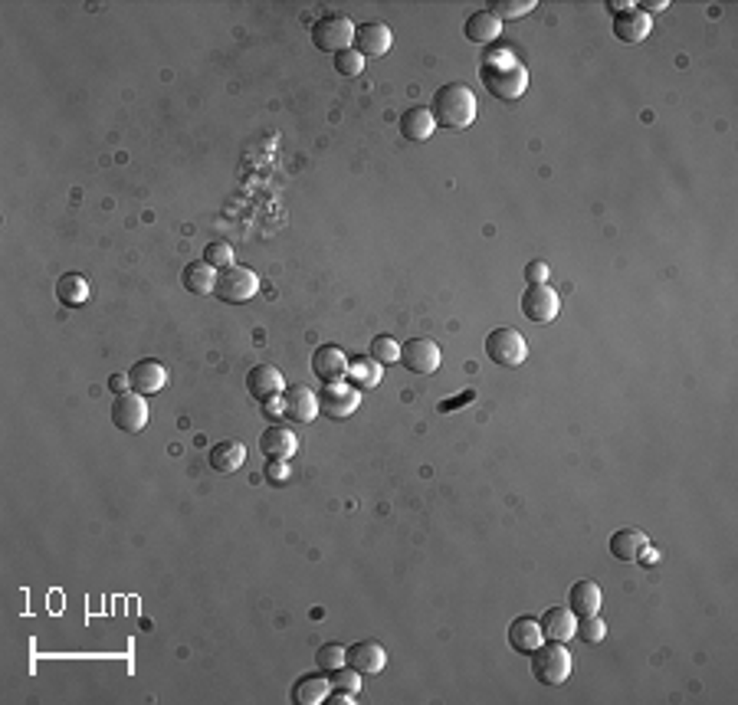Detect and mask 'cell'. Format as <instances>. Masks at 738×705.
Instances as JSON below:
<instances>
[{
  "label": "cell",
  "mask_w": 738,
  "mask_h": 705,
  "mask_svg": "<svg viewBox=\"0 0 738 705\" xmlns=\"http://www.w3.org/2000/svg\"><path fill=\"white\" fill-rule=\"evenodd\" d=\"M260 292V276H256L250 266H227V270H217V286H213V295L227 305H240L250 302L253 295Z\"/></svg>",
  "instance_id": "277c9868"
},
{
  "label": "cell",
  "mask_w": 738,
  "mask_h": 705,
  "mask_svg": "<svg viewBox=\"0 0 738 705\" xmlns=\"http://www.w3.org/2000/svg\"><path fill=\"white\" fill-rule=\"evenodd\" d=\"M348 354L338 348V344H319L315 354H312V374L319 377L322 384H338L348 377Z\"/></svg>",
  "instance_id": "30bf717a"
},
{
  "label": "cell",
  "mask_w": 738,
  "mask_h": 705,
  "mask_svg": "<svg viewBox=\"0 0 738 705\" xmlns=\"http://www.w3.org/2000/svg\"><path fill=\"white\" fill-rule=\"evenodd\" d=\"M401 364L410 374H434L440 368V344L434 338H407L401 344Z\"/></svg>",
  "instance_id": "ba28073f"
},
{
  "label": "cell",
  "mask_w": 738,
  "mask_h": 705,
  "mask_svg": "<svg viewBox=\"0 0 738 705\" xmlns=\"http://www.w3.org/2000/svg\"><path fill=\"white\" fill-rule=\"evenodd\" d=\"M430 115L434 122L443 125V128L459 131V128H469L479 115V106H476V92L463 82H450L443 89L434 92V102H430Z\"/></svg>",
  "instance_id": "7a4b0ae2"
},
{
  "label": "cell",
  "mask_w": 738,
  "mask_h": 705,
  "mask_svg": "<svg viewBox=\"0 0 738 705\" xmlns=\"http://www.w3.org/2000/svg\"><path fill=\"white\" fill-rule=\"evenodd\" d=\"M463 33H466L469 43H492V40H499L502 24L489 14V10H476V14L466 16Z\"/></svg>",
  "instance_id": "83f0119b"
},
{
  "label": "cell",
  "mask_w": 738,
  "mask_h": 705,
  "mask_svg": "<svg viewBox=\"0 0 738 705\" xmlns=\"http://www.w3.org/2000/svg\"><path fill=\"white\" fill-rule=\"evenodd\" d=\"M387 663V653L381 643H374V639H361V643H352L348 647V666L352 669H358L361 676H374V672H381Z\"/></svg>",
  "instance_id": "d6986e66"
},
{
  "label": "cell",
  "mask_w": 738,
  "mask_h": 705,
  "mask_svg": "<svg viewBox=\"0 0 738 705\" xmlns=\"http://www.w3.org/2000/svg\"><path fill=\"white\" fill-rule=\"evenodd\" d=\"M358 401H361V393L354 391L352 384H344V381H338V384H325L319 393V414L322 417H332V420H344L358 410Z\"/></svg>",
  "instance_id": "9c48e42d"
},
{
  "label": "cell",
  "mask_w": 738,
  "mask_h": 705,
  "mask_svg": "<svg viewBox=\"0 0 738 705\" xmlns=\"http://www.w3.org/2000/svg\"><path fill=\"white\" fill-rule=\"evenodd\" d=\"M295 450H299V436H295L289 426L272 424L260 434V453L266 459H282V463H289V459L295 456Z\"/></svg>",
  "instance_id": "4fadbf2b"
},
{
  "label": "cell",
  "mask_w": 738,
  "mask_h": 705,
  "mask_svg": "<svg viewBox=\"0 0 738 705\" xmlns=\"http://www.w3.org/2000/svg\"><path fill=\"white\" fill-rule=\"evenodd\" d=\"M528 659H532V676L541 686H561L571 676V653L555 639H548V643L541 639L538 647L528 653Z\"/></svg>",
  "instance_id": "3957f363"
},
{
  "label": "cell",
  "mask_w": 738,
  "mask_h": 705,
  "mask_svg": "<svg viewBox=\"0 0 738 705\" xmlns=\"http://www.w3.org/2000/svg\"><path fill=\"white\" fill-rule=\"evenodd\" d=\"M368 354L377 361V364H394V361H401V344L394 342L391 335H377V338H371Z\"/></svg>",
  "instance_id": "1f68e13d"
},
{
  "label": "cell",
  "mask_w": 738,
  "mask_h": 705,
  "mask_svg": "<svg viewBox=\"0 0 738 705\" xmlns=\"http://www.w3.org/2000/svg\"><path fill=\"white\" fill-rule=\"evenodd\" d=\"M558 309H561V299H558V292L551 286H528V289H525L522 315L528 322H538V325H545V322L555 319Z\"/></svg>",
  "instance_id": "7c38bea8"
},
{
  "label": "cell",
  "mask_w": 738,
  "mask_h": 705,
  "mask_svg": "<svg viewBox=\"0 0 738 705\" xmlns=\"http://www.w3.org/2000/svg\"><path fill=\"white\" fill-rule=\"evenodd\" d=\"M568 610L574 617H594L600 610V588L594 581H578L568 590Z\"/></svg>",
  "instance_id": "d4e9b609"
},
{
  "label": "cell",
  "mask_w": 738,
  "mask_h": 705,
  "mask_svg": "<svg viewBox=\"0 0 738 705\" xmlns=\"http://www.w3.org/2000/svg\"><path fill=\"white\" fill-rule=\"evenodd\" d=\"M108 387H112L115 393H125V391H131V384H128V374H115L112 381H108Z\"/></svg>",
  "instance_id": "7bdbcfd3"
},
{
  "label": "cell",
  "mask_w": 738,
  "mask_h": 705,
  "mask_svg": "<svg viewBox=\"0 0 738 705\" xmlns=\"http://www.w3.org/2000/svg\"><path fill=\"white\" fill-rule=\"evenodd\" d=\"M266 475H270L272 483H282V479H286V463H282V459H270V466H266Z\"/></svg>",
  "instance_id": "f35d334b"
},
{
  "label": "cell",
  "mask_w": 738,
  "mask_h": 705,
  "mask_svg": "<svg viewBox=\"0 0 738 705\" xmlns=\"http://www.w3.org/2000/svg\"><path fill=\"white\" fill-rule=\"evenodd\" d=\"M578 633H581L584 643H600L607 637V623L600 620L598 614L594 617H578Z\"/></svg>",
  "instance_id": "e575fe53"
},
{
  "label": "cell",
  "mask_w": 738,
  "mask_h": 705,
  "mask_svg": "<svg viewBox=\"0 0 738 705\" xmlns=\"http://www.w3.org/2000/svg\"><path fill=\"white\" fill-rule=\"evenodd\" d=\"M486 354H489L492 364H499V368H518L525 358H528V342H525L522 335H518L516 328H492L489 335H486Z\"/></svg>",
  "instance_id": "5b68a950"
},
{
  "label": "cell",
  "mask_w": 738,
  "mask_h": 705,
  "mask_svg": "<svg viewBox=\"0 0 738 705\" xmlns=\"http://www.w3.org/2000/svg\"><path fill=\"white\" fill-rule=\"evenodd\" d=\"M541 637L555 639V643H568L571 637H578V617L568 607H548L538 620Z\"/></svg>",
  "instance_id": "ac0fdd59"
},
{
  "label": "cell",
  "mask_w": 738,
  "mask_h": 705,
  "mask_svg": "<svg viewBox=\"0 0 738 705\" xmlns=\"http://www.w3.org/2000/svg\"><path fill=\"white\" fill-rule=\"evenodd\" d=\"M647 535L640 532V528H620V532L610 535V555L617 557V561H637L643 551H647Z\"/></svg>",
  "instance_id": "cb8c5ba5"
},
{
  "label": "cell",
  "mask_w": 738,
  "mask_h": 705,
  "mask_svg": "<svg viewBox=\"0 0 738 705\" xmlns=\"http://www.w3.org/2000/svg\"><path fill=\"white\" fill-rule=\"evenodd\" d=\"M180 286L188 289L190 295H210L213 286H217V270L204 260L188 262L184 272H180Z\"/></svg>",
  "instance_id": "603a6c76"
},
{
  "label": "cell",
  "mask_w": 738,
  "mask_h": 705,
  "mask_svg": "<svg viewBox=\"0 0 738 705\" xmlns=\"http://www.w3.org/2000/svg\"><path fill=\"white\" fill-rule=\"evenodd\" d=\"M56 299L66 309H79V305L89 302V282H86V276H82V272H66V276H59Z\"/></svg>",
  "instance_id": "4316f807"
},
{
  "label": "cell",
  "mask_w": 738,
  "mask_h": 705,
  "mask_svg": "<svg viewBox=\"0 0 738 705\" xmlns=\"http://www.w3.org/2000/svg\"><path fill=\"white\" fill-rule=\"evenodd\" d=\"M342 666H348V649H344L342 643H325V647H319V653H315V669L328 676L332 669H342Z\"/></svg>",
  "instance_id": "f546056e"
},
{
  "label": "cell",
  "mask_w": 738,
  "mask_h": 705,
  "mask_svg": "<svg viewBox=\"0 0 738 705\" xmlns=\"http://www.w3.org/2000/svg\"><path fill=\"white\" fill-rule=\"evenodd\" d=\"M610 30H614V36L620 43H640V40H647V36H650V30H653V20H650L643 10H637L630 4L627 10L614 14V24H610Z\"/></svg>",
  "instance_id": "9a60e30c"
},
{
  "label": "cell",
  "mask_w": 738,
  "mask_h": 705,
  "mask_svg": "<svg viewBox=\"0 0 738 705\" xmlns=\"http://www.w3.org/2000/svg\"><path fill=\"white\" fill-rule=\"evenodd\" d=\"M479 79H483V89L492 98H502V102H516L528 92V69L508 53L486 56L479 63Z\"/></svg>",
  "instance_id": "6da1fadb"
},
{
  "label": "cell",
  "mask_w": 738,
  "mask_h": 705,
  "mask_svg": "<svg viewBox=\"0 0 738 705\" xmlns=\"http://www.w3.org/2000/svg\"><path fill=\"white\" fill-rule=\"evenodd\" d=\"M128 384H131V391L135 393H158L164 384H168V371H164V364L161 361H151V358H145V361H135L128 368Z\"/></svg>",
  "instance_id": "e0dca14e"
},
{
  "label": "cell",
  "mask_w": 738,
  "mask_h": 705,
  "mask_svg": "<svg viewBox=\"0 0 738 705\" xmlns=\"http://www.w3.org/2000/svg\"><path fill=\"white\" fill-rule=\"evenodd\" d=\"M476 393L473 391H466V393H459V397H453V401H443L440 404V414H450V410H459V404H469L473 401Z\"/></svg>",
  "instance_id": "ab89813d"
},
{
  "label": "cell",
  "mask_w": 738,
  "mask_h": 705,
  "mask_svg": "<svg viewBox=\"0 0 738 705\" xmlns=\"http://www.w3.org/2000/svg\"><path fill=\"white\" fill-rule=\"evenodd\" d=\"M348 381H352L354 391H368V387H377L384 377H381V364H377L371 354L364 358H352L348 361Z\"/></svg>",
  "instance_id": "f1b7e54d"
},
{
  "label": "cell",
  "mask_w": 738,
  "mask_h": 705,
  "mask_svg": "<svg viewBox=\"0 0 738 705\" xmlns=\"http://www.w3.org/2000/svg\"><path fill=\"white\" fill-rule=\"evenodd\" d=\"M312 43L322 53H342L352 49L354 43V24L344 14H325L312 24Z\"/></svg>",
  "instance_id": "8992f818"
},
{
  "label": "cell",
  "mask_w": 738,
  "mask_h": 705,
  "mask_svg": "<svg viewBox=\"0 0 738 705\" xmlns=\"http://www.w3.org/2000/svg\"><path fill=\"white\" fill-rule=\"evenodd\" d=\"M391 43H394L391 26L381 24V20H368V24L354 26V43H352V46L358 49L364 59H368V56L371 59L384 56L387 49H391Z\"/></svg>",
  "instance_id": "8fae6325"
},
{
  "label": "cell",
  "mask_w": 738,
  "mask_h": 705,
  "mask_svg": "<svg viewBox=\"0 0 738 705\" xmlns=\"http://www.w3.org/2000/svg\"><path fill=\"white\" fill-rule=\"evenodd\" d=\"M328 692H332V686H328L325 672H305V676H299V679L292 682V689H289V696H292L295 705H319L328 699Z\"/></svg>",
  "instance_id": "ffe728a7"
},
{
  "label": "cell",
  "mask_w": 738,
  "mask_h": 705,
  "mask_svg": "<svg viewBox=\"0 0 738 705\" xmlns=\"http://www.w3.org/2000/svg\"><path fill=\"white\" fill-rule=\"evenodd\" d=\"M535 10V0H496L489 7V14L496 16V20H518V16L532 14Z\"/></svg>",
  "instance_id": "4dcf8cb0"
},
{
  "label": "cell",
  "mask_w": 738,
  "mask_h": 705,
  "mask_svg": "<svg viewBox=\"0 0 738 705\" xmlns=\"http://www.w3.org/2000/svg\"><path fill=\"white\" fill-rule=\"evenodd\" d=\"M282 404H286V420L292 424H312L319 417V397L305 384H292L282 391Z\"/></svg>",
  "instance_id": "5bb4252c"
},
{
  "label": "cell",
  "mask_w": 738,
  "mask_h": 705,
  "mask_svg": "<svg viewBox=\"0 0 738 705\" xmlns=\"http://www.w3.org/2000/svg\"><path fill=\"white\" fill-rule=\"evenodd\" d=\"M204 262H210L213 270H227V266H233V250H230V243H223V240L210 243L204 250Z\"/></svg>",
  "instance_id": "d590c367"
},
{
  "label": "cell",
  "mask_w": 738,
  "mask_h": 705,
  "mask_svg": "<svg viewBox=\"0 0 738 705\" xmlns=\"http://www.w3.org/2000/svg\"><path fill=\"white\" fill-rule=\"evenodd\" d=\"M243 459H246V446L240 440L213 443L210 453H207V463H210V469H217V473H237V469L243 466Z\"/></svg>",
  "instance_id": "44dd1931"
},
{
  "label": "cell",
  "mask_w": 738,
  "mask_h": 705,
  "mask_svg": "<svg viewBox=\"0 0 738 705\" xmlns=\"http://www.w3.org/2000/svg\"><path fill=\"white\" fill-rule=\"evenodd\" d=\"M246 391H250L253 401L266 404L286 391V384H282V374H279L272 364H256V368H250V374H246Z\"/></svg>",
  "instance_id": "2e32d148"
},
{
  "label": "cell",
  "mask_w": 738,
  "mask_h": 705,
  "mask_svg": "<svg viewBox=\"0 0 738 705\" xmlns=\"http://www.w3.org/2000/svg\"><path fill=\"white\" fill-rule=\"evenodd\" d=\"M361 69H364V56H361L358 49H342V53H335V73L338 76H358Z\"/></svg>",
  "instance_id": "836d02e7"
},
{
  "label": "cell",
  "mask_w": 738,
  "mask_h": 705,
  "mask_svg": "<svg viewBox=\"0 0 738 705\" xmlns=\"http://www.w3.org/2000/svg\"><path fill=\"white\" fill-rule=\"evenodd\" d=\"M328 686L338 689V692H358V689H361V672L352 669V666L332 669V672H328Z\"/></svg>",
  "instance_id": "d6a6232c"
},
{
  "label": "cell",
  "mask_w": 738,
  "mask_h": 705,
  "mask_svg": "<svg viewBox=\"0 0 738 705\" xmlns=\"http://www.w3.org/2000/svg\"><path fill=\"white\" fill-rule=\"evenodd\" d=\"M541 627L532 620V617H516L512 620V627H508V647L516 649V653H522V656H528L535 647L541 643Z\"/></svg>",
  "instance_id": "484cf974"
},
{
  "label": "cell",
  "mask_w": 738,
  "mask_h": 705,
  "mask_svg": "<svg viewBox=\"0 0 738 705\" xmlns=\"http://www.w3.org/2000/svg\"><path fill=\"white\" fill-rule=\"evenodd\" d=\"M633 7L637 10H643V14H660V10H666L670 7V4H666V0H643V4H633Z\"/></svg>",
  "instance_id": "60d3db41"
},
{
  "label": "cell",
  "mask_w": 738,
  "mask_h": 705,
  "mask_svg": "<svg viewBox=\"0 0 738 705\" xmlns=\"http://www.w3.org/2000/svg\"><path fill=\"white\" fill-rule=\"evenodd\" d=\"M401 135L407 141H414V145H420V141H426L430 135H434V128H436V122H434V115H430V108H424V106H414V108H407V112L401 115Z\"/></svg>",
  "instance_id": "7402d4cb"
},
{
  "label": "cell",
  "mask_w": 738,
  "mask_h": 705,
  "mask_svg": "<svg viewBox=\"0 0 738 705\" xmlns=\"http://www.w3.org/2000/svg\"><path fill=\"white\" fill-rule=\"evenodd\" d=\"M108 414H112V424L122 430V434H141L148 424V404L141 393L125 391L115 393L112 404H108Z\"/></svg>",
  "instance_id": "52a82bcc"
},
{
  "label": "cell",
  "mask_w": 738,
  "mask_h": 705,
  "mask_svg": "<svg viewBox=\"0 0 738 705\" xmlns=\"http://www.w3.org/2000/svg\"><path fill=\"white\" fill-rule=\"evenodd\" d=\"M548 276H551L548 262L532 260L525 266V282H528V286H548Z\"/></svg>",
  "instance_id": "8d00e7d4"
},
{
  "label": "cell",
  "mask_w": 738,
  "mask_h": 705,
  "mask_svg": "<svg viewBox=\"0 0 738 705\" xmlns=\"http://www.w3.org/2000/svg\"><path fill=\"white\" fill-rule=\"evenodd\" d=\"M325 705H354V692H338V689H335V696L328 692Z\"/></svg>",
  "instance_id": "b9f144b4"
},
{
  "label": "cell",
  "mask_w": 738,
  "mask_h": 705,
  "mask_svg": "<svg viewBox=\"0 0 738 705\" xmlns=\"http://www.w3.org/2000/svg\"><path fill=\"white\" fill-rule=\"evenodd\" d=\"M262 414H266V417H272V420H286V404H282V393L262 404Z\"/></svg>",
  "instance_id": "74e56055"
}]
</instances>
